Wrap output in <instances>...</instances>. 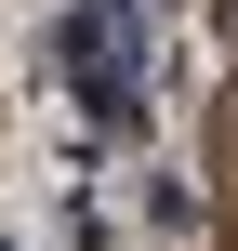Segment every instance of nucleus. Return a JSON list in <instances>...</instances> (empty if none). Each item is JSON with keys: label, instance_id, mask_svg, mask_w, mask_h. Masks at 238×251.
I'll list each match as a JSON object with an SVG mask.
<instances>
[{"label": "nucleus", "instance_id": "nucleus-1", "mask_svg": "<svg viewBox=\"0 0 238 251\" xmlns=\"http://www.w3.org/2000/svg\"><path fill=\"white\" fill-rule=\"evenodd\" d=\"M132 79H146V26H132V13L106 0V13L79 26V93H93V119H132V106H146Z\"/></svg>", "mask_w": 238, "mask_h": 251}]
</instances>
